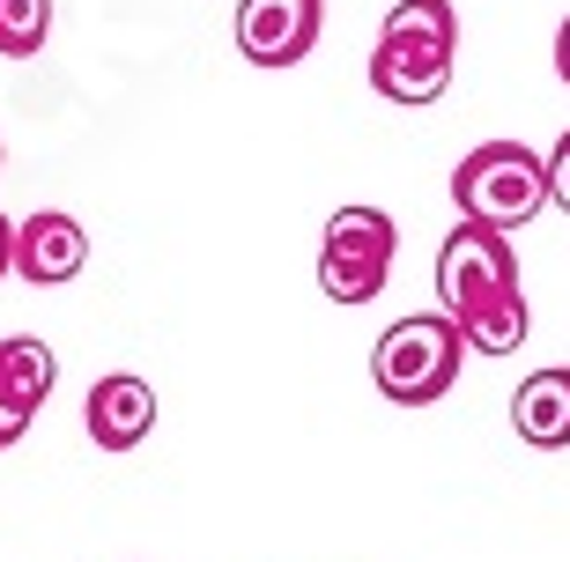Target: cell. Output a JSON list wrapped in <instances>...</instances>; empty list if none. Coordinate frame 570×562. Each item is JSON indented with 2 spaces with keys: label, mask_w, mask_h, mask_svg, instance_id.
Here are the masks:
<instances>
[{
  "label": "cell",
  "mask_w": 570,
  "mask_h": 562,
  "mask_svg": "<svg viewBox=\"0 0 570 562\" xmlns=\"http://www.w3.org/2000/svg\"><path fill=\"white\" fill-rule=\"evenodd\" d=\"M460 60V16L452 0H401L379 22V52H371V89L385 105H438L452 89Z\"/></svg>",
  "instance_id": "cell-1"
},
{
  "label": "cell",
  "mask_w": 570,
  "mask_h": 562,
  "mask_svg": "<svg viewBox=\"0 0 570 562\" xmlns=\"http://www.w3.org/2000/svg\"><path fill=\"white\" fill-rule=\"evenodd\" d=\"M452 208H460V223H482V229L511 237V229H527L533 215L549 208V164L527 141L466 148L460 170H452Z\"/></svg>",
  "instance_id": "cell-2"
},
{
  "label": "cell",
  "mask_w": 570,
  "mask_h": 562,
  "mask_svg": "<svg viewBox=\"0 0 570 562\" xmlns=\"http://www.w3.org/2000/svg\"><path fill=\"white\" fill-rule=\"evenodd\" d=\"M460 363H466V341L444 312H415V318H393L371 348V385H379L393 407H438L452 385H460Z\"/></svg>",
  "instance_id": "cell-3"
},
{
  "label": "cell",
  "mask_w": 570,
  "mask_h": 562,
  "mask_svg": "<svg viewBox=\"0 0 570 562\" xmlns=\"http://www.w3.org/2000/svg\"><path fill=\"white\" fill-rule=\"evenodd\" d=\"M393 252H401V229L385 208H334L326 237H318V289L334 304H371L393 274Z\"/></svg>",
  "instance_id": "cell-4"
},
{
  "label": "cell",
  "mask_w": 570,
  "mask_h": 562,
  "mask_svg": "<svg viewBox=\"0 0 570 562\" xmlns=\"http://www.w3.org/2000/svg\"><path fill=\"white\" fill-rule=\"evenodd\" d=\"M511 289H519V252H511L504 229L460 223L438 245V304H444V318L482 312V304H497V296H511Z\"/></svg>",
  "instance_id": "cell-5"
},
{
  "label": "cell",
  "mask_w": 570,
  "mask_h": 562,
  "mask_svg": "<svg viewBox=\"0 0 570 562\" xmlns=\"http://www.w3.org/2000/svg\"><path fill=\"white\" fill-rule=\"evenodd\" d=\"M326 30V0H237V52L253 67H296Z\"/></svg>",
  "instance_id": "cell-6"
},
{
  "label": "cell",
  "mask_w": 570,
  "mask_h": 562,
  "mask_svg": "<svg viewBox=\"0 0 570 562\" xmlns=\"http://www.w3.org/2000/svg\"><path fill=\"white\" fill-rule=\"evenodd\" d=\"M52 385H60V355L45 341H30V334L0 341V452L30 437V422L52 400Z\"/></svg>",
  "instance_id": "cell-7"
},
{
  "label": "cell",
  "mask_w": 570,
  "mask_h": 562,
  "mask_svg": "<svg viewBox=\"0 0 570 562\" xmlns=\"http://www.w3.org/2000/svg\"><path fill=\"white\" fill-rule=\"evenodd\" d=\"M89 267V229L60 208H38L30 223H16V274L30 289H60Z\"/></svg>",
  "instance_id": "cell-8"
},
{
  "label": "cell",
  "mask_w": 570,
  "mask_h": 562,
  "mask_svg": "<svg viewBox=\"0 0 570 562\" xmlns=\"http://www.w3.org/2000/svg\"><path fill=\"white\" fill-rule=\"evenodd\" d=\"M82 422H89V444H97V452H134V444L156 430V385L134 377V371L97 377V385H89Z\"/></svg>",
  "instance_id": "cell-9"
},
{
  "label": "cell",
  "mask_w": 570,
  "mask_h": 562,
  "mask_svg": "<svg viewBox=\"0 0 570 562\" xmlns=\"http://www.w3.org/2000/svg\"><path fill=\"white\" fill-rule=\"evenodd\" d=\"M511 430L533 444V452H563L570 444V363L533 371L519 393H511Z\"/></svg>",
  "instance_id": "cell-10"
},
{
  "label": "cell",
  "mask_w": 570,
  "mask_h": 562,
  "mask_svg": "<svg viewBox=\"0 0 570 562\" xmlns=\"http://www.w3.org/2000/svg\"><path fill=\"white\" fill-rule=\"evenodd\" d=\"M460 326V341H466V355H511V348H527V296L511 289V296H497V304H482V312H466V318H452Z\"/></svg>",
  "instance_id": "cell-11"
},
{
  "label": "cell",
  "mask_w": 570,
  "mask_h": 562,
  "mask_svg": "<svg viewBox=\"0 0 570 562\" xmlns=\"http://www.w3.org/2000/svg\"><path fill=\"white\" fill-rule=\"evenodd\" d=\"M52 38V0H0V60H38Z\"/></svg>",
  "instance_id": "cell-12"
},
{
  "label": "cell",
  "mask_w": 570,
  "mask_h": 562,
  "mask_svg": "<svg viewBox=\"0 0 570 562\" xmlns=\"http://www.w3.org/2000/svg\"><path fill=\"white\" fill-rule=\"evenodd\" d=\"M541 164H549V200H556V208L570 215V134H563V141L549 148V156H541Z\"/></svg>",
  "instance_id": "cell-13"
},
{
  "label": "cell",
  "mask_w": 570,
  "mask_h": 562,
  "mask_svg": "<svg viewBox=\"0 0 570 562\" xmlns=\"http://www.w3.org/2000/svg\"><path fill=\"white\" fill-rule=\"evenodd\" d=\"M8 274H16V223L0 215V282H8Z\"/></svg>",
  "instance_id": "cell-14"
},
{
  "label": "cell",
  "mask_w": 570,
  "mask_h": 562,
  "mask_svg": "<svg viewBox=\"0 0 570 562\" xmlns=\"http://www.w3.org/2000/svg\"><path fill=\"white\" fill-rule=\"evenodd\" d=\"M556 75L570 82V16H563V30H556Z\"/></svg>",
  "instance_id": "cell-15"
}]
</instances>
